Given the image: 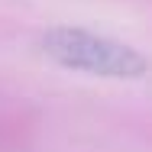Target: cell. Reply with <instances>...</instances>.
<instances>
[{"label":"cell","mask_w":152,"mask_h":152,"mask_svg":"<svg viewBox=\"0 0 152 152\" xmlns=\"http://www.w3.org/2000/svg\"><path fill=\"white\" fill-rule=\"evenodd\" d=\"M42 55L68 68V71H84L94 78H113V81H133L142 78L149 61L139 49L126 45L113 36L81 29V26H52L39 39Z\"/></svg>","instance_id":"cell-1"}]
</instances>
